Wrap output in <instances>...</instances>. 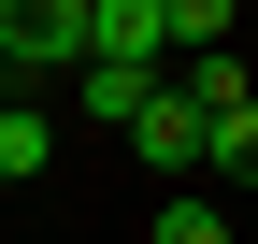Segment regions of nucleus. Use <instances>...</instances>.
Returning <instances> with one entry per match:
<instances>
[{
  "label": "nucleus",
  "instance_id": "nucleus-1",
  "mask_svg": "<svg viewBox=\"0 0 258 244\" xmlns=\"http://www.w3.org/2000/svg\"><path fill=\"white\" fill-rule=\"evenodd\" d=\"M86 72V0H0V101Z\"/></svg>",
  "mask_w": 258,
  "mask_h": 244
},
{
  "label": "nucleus",
  "instance_id": "nucleus-2",
  "mask_svg": "<svg viewBox=\"0 0 258 244\" xmlns=\"http://www.w3.org/2000/svg\"><path fill=\"white\" fill-rule=\"evenodd\" d=\"M129 158H158V201L201 187V115H186V86H158V101L129 115Z\"/></svg>",
  "mask_w": 258,
  "mask_h": 244
},
{
  "label": "nucleus",
  "instance_id": "nucleus-3",
  "mask_svg": "<svg viewBox=\"0 0 258 244\" xmlns=\"http://www.w3.org/2000/svg\"><path fill=\"white\" fill-rule=\"evenodd\" d=\"M86 57H115V72H172V43H158V0H86Z\"/></svg>",
  "mask_w": 258,
  "mask_h": 244
},
{
  "label": "nucleus",
  "instance_id": "nucleus-4",
  "mask_svg": "<svg viewBox=\"0 0 258 244\" xmlns=\"http://www.w3.org/2000/svg\"><path fill=\"white\" fill-rule=\"evenodd\" d=\"M158 86H172V72H115V57H86V72H72V101L101 115V130H129V115H144Z\"/></svg>",
  "mask_w": 258,
  "mask_h": 244
},
{
  "label": "nucleus",
  "instance_id": "nucleus-5",
  "mask_svg": "<svg viewBox=\"0 0 258 244\" xmlns=\"http://www.w3.org/2000/svg\"><path fill=\"white\" fill-rule=\"evenodd\" d=\"M215 187H258V101L201 130V201H215Z\"/></svg>",
  "mask_w": 258,
  "mask_h": 244
},
{
  "label": "nucleus",
  "instance_id": "nucleus-6",
  "mask_svg": "<svg viewBox=\"0 0 258 244\" xmlns=\"http://www.w3.org/2000/svg\"><path fill=\"white\" fill-rule=\"evenodd\" d=\"M43 158H57V115L43 101H0V187H29Z\"/></svg>",
  "mask_w": 258,
  "mask_h": 244
},
{
  "label": "nucleus",
  "instance_id": "nucleus-7",
  "mask_svg": "<svg viewBox=\"0 0 258 244\" xmlns=\"http://www.w3.org/2000/svg\"><path fill=\"white\" fill-rule=\"evenodd\" d=\"M158 43L172 57H230V0H158Z\"/></svg>",
  "mask_w": 258,
  "mask_h": 244
},
{
  "label": "nucleus",
  "instance_id": "nucleus-8",
  "mask_svg": "<svg viewBox=\"0 0 258 244\" xmlns=\"http://www.w3.org/2000/svg\"><path fill=\"white\" fill-rule=\"evenodd\" d=\"M158 244H230V216H215L201 187H172V201H158Z\"/></svg>",
  "mask_w": 258,
  "mask_h": 244
}]
</instances>
